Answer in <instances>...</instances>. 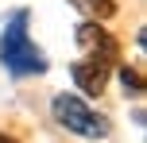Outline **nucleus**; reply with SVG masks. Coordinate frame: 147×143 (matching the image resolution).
Here are the masks:
<instances>
[{"label":"nucleus","mask_w":147,"mask_h":143,"mask_svg":"<svg viewBox=\"0 0 147 143\" xmlns=\"http://www.w3.org/2000/svg\"><path fill=\"white\" fill-rule=\"evenodd\" d=\"M74 81H78V89L85 93V97H101L105 93V85H109V62H101V58H81V62H74Z\"/></svg>","instance_id":"obj_4"},{"label":"nucleus","mask_w":147,"mask_h":143,"mask_svg":"<svg viewBox=\"0 0 147 143\" xmlns=\"http://www.w3.org/2000/svg\"><path fill=\"white\" fill-rule=\"evenodd\" d=\"M51 112L66 132H78V136H89V139H105L109 136V120L97 108H89L81 97H74V93H58L51 101Z\"/></svg>","instance_id":"obj_2"},{"label":"nucleus","mask_w":147,"mask_h":143,"mask_svg":"<svg viewBox=\"0 0 147 143\" xmlns=\"http://www.w3.org/2000/svg\"><path fill=\"white\" fill-rule=\"evenodd\" d=\"M0 62L12 77H35L47 74V58L39 54V46L27 39V12H16L12 23L0 35Z\"/></svg>","instance_id":"obj_1"},{"label":"nucleus","mask_w":147,"mask_h":143,"mask_svg":"<svg viewBox=\"0 0 147 143\" xmlns=\"http://www.w3.org/2000/svg\"><path fill=\"white\" fill-rule=\"evenodd\" d=\"M120 85H124V93H132V97H140L143 93V77H140V70H120Z\"/></svg>","instance_id":"obj_6"},{"label":"nucleus","mask_w":147,"mask_h":143,"mask_svg":"<svg viewBox=\"0 0 147 143\" xmlns=\"http://www.w3.org/2000/svg\"><path fill=\"white\" fill-rule=\"evenodd\" d=\"M78 46H85V50L93 54V58L109 62V66L120 58V46H116V39H112V35H109V31H105L97 19H85V23L78 27Z\"/></svg>","instance_id":"obj_3"},{"label":"nucleus","mask_w":147,"mask_h":143,"mask_svg":"<svg viewBox=\"0 0 147 143\" xmlns=\"http://www.w3.org/2000/svg\"><path fill=\"white\" fill-rule=\"evenodd\" d=\"M74 8H81L85 15H97V19H109V15H116V4L112 0H70Z\"/></svg>","instance_id":"obj_5"},{"label":"nucleus","mask_w":147,"mask_h":143,"mask_svg":"<svg viewBox=\"0 0 147 143\" xmlns=\"http://www.w3.org/2000/svg\"><path fill=\"white\" fill-rule=\"evenodd\" d=\"M0 143H16V139H12V136H0Z\"/></svg>","instance_id":"obj_7"}]
</instances>
